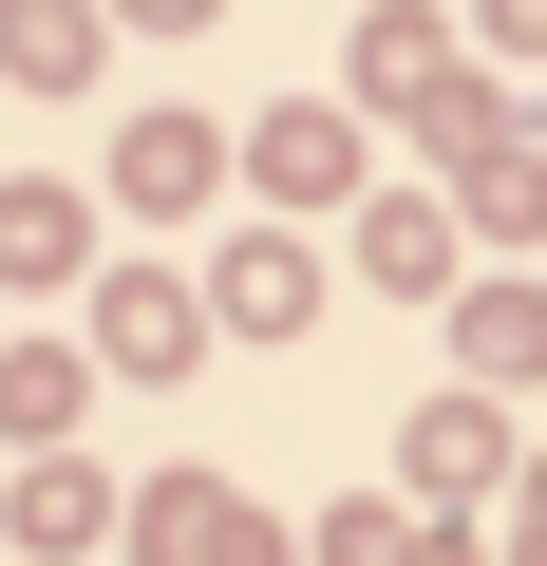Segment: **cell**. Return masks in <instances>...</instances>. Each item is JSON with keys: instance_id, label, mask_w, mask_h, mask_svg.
Here are the masks:
<instances>
[{"instance_id": "6da1fadb", "label": "cell", "mask_w": 547, "mask_h": 566, "mask_svg": "<svg viewBox=\"0 0 547 566\" xmlns=\"http://www.w3.org/2000/svg\"><path fill=\"white\" fill-rule=\"evenodd\" d=\"M151 566H264V510L208 491V472H170V491H151Z\"/></svg>"}, {"instance_id": "7a4b0ae2", "label": "cell", "mask_w": 547, "mask_h": 566, "mask_svg": "<svg viewBox=\"0 0 547 566\" xmlns=\"http://www.w3.org/2000/svg\"><path fill=\"white\" fill-rule=\"evenodd\" d=\"M491 472H509V416H491V397L415 416V491H491Z\"/></svg>"}, {"instance_id": "3957f363", "label": "cell", "mask_w": 547, "mask_h": 566, "mask_svg": "<svg viewBox=\"0 0 547 566\" xmlns=\"http://www.w3.org/2000/svg\"><path fill=\"white\" fill-rule=\"evenodd\" d=\"M340 170H359V133H340V114H284V133H264V189H284V208H322Z\"/></svg>"}, {"instance_id": "277c9868", "label": "cell", "mask_w": 547, "mask_h": 566, "mask_svg": "<svg viewBox=\"0 0 547 566\" xmlns=\"http://www.w3.org/2000/svg\"><path fill=\"white\" fill-rule=\"evenodd\" d=\"M472 359H491V378H547V303H528V283H491V303H472Z\"/></svg>"}, {"instance_id": "5b68a950", "label": "cell", "mask_w": 547, "mask_h": 566, "mask_svg": "<svg viewBox=\"0 0 547 566\" xmlns=\"http://www.w3.org/2000/svg\"><path fill=\"white\" fill-rule=\"evenodd\" d=\"M208 189V133H133V208H189Z\"/></svg>"}, {"instance_id": "8992f818", "label": "cell", "mask_w": 547, "mask_h": 566, "mask_svg": "<svg viewBox=\"0 0 547 566\" xmlns=\"http://www.w3.org/2000/svg\"><path fill=\"white\" fill-rule=\"evenodd\" d=\"M378 283H453V227L434 208H378Z\"/></svg>"}, {"instance_id": "52a82bcc", "label": "cell", "mask_w": 547, "mask_h": 566, "mask_svg": "<svg viewBox=\"0 0 547 566\" xmlns=\"http://www.w3.org/2000/svg\"><path fill=\"white\" fill-rule=\"evenodd\" d=\"M491 39H509V57H547V0H491Z\"/></svg>"}, {"instance_id": "ba28073f", "label": "cell", "mask_w": 547, "mask_h": 566, "mask_svg": "<svg viewBox=\"0 0 547 566\" xmlns=\"http://www.w3.org/2000/svg\"><path fill=\"white\" fill-rule=\"evenodd\" d=\"M151 20H208V0H151Z\"/></svg>"}, {"instance_id": "9c48e42d", "label": "cell", "mask_w": 547, "mask_h": 566, "mask_svg": "<svg viewBox=\"0 0 547 566\" xmlns=\"http://www.w3.org/2000/svg\"><path fill=\"white\" fill-rule=\"evenodd\" d=\"M528 566H547V528H528Z\"/></svg>"}]
</instances>
